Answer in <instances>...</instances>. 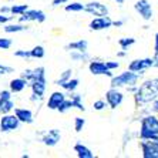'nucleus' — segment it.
I'll list each match as a JSON object with an SVG mask.
<instances>
[{
	"instance_id": "obj_1",
	"label": "nucleus",
	"mask_w": 158,
	"mask_h": 158,
	"mask_svg": "<svg viewBox=\"0 0 158 158\" xmlns=\"http://www.w3.org/2000/svg\"><path fill=\"white\" fill-rule=\"evenodd\" d=\"M157 96H158V78H152V80L145 81L141 87L137 88L135 91V100L137 103L140 104L150 103Z\"/></svg>"
},
{
	"instance_id": "obj_2",
	"label": "nucleus",
	"mask_w": 158,
	"mask_h": 158,
	"mask_svg": "<svg viewBox=\"0 0 158 158\" xmlns=\"http://www.w3.org/2000/svg\"><path fill=\"white\" fill-rule=\"evenodd\" d=\"M141 140H151L158 141V118L155 115H147L143 118L140 130Z\"/></svg>"
},
{
	"instance_id": "obj_3",
	"label": "nucleus",
	"mask_w": 158,
	"mask_h": 158,
	"mask_svg": "<svg viewBox=\"0 0 158 158\" xmlns=\"http://www.w3.org/2000/svg\"><path fill=\"white\" fill-rule=\"evenodd\" d=\"M143 76V73H134L131 70L123 71L118 76H113L111 77V88H118V87H130V85H135L138 78Z\"/></svg>"
},
{
	"instance_id": "obj_4",
	"label": "nucleus",
	"mask_w": 158,
	"mask_h": 158,
	"mask_svg": "<svg viewBox=\"0 0 158 158\" xmlns=\"http://www.w3.org/2000/svg\"><path fill=\"white\" fill-rule=\"evenodd\" d=\"M20 121L17 120L15 114H3V117L0 118V131L7 132V131H13V130L19 128Z\"/></svg>"
},
{
	"instance_id": "obj_5",
	"label": "nucleus",
	"mask_w": 158,
	"mask_h": 158,
	"mask_svg": "<svg viewBox=\"0 0 158 158\" xmlns=\"http://www.w3.org/2000/svg\"><path fill=\"white\" fill-rule=\"evenodd\" d=\"M44 20H46V15L41 10H30V9H27L24 13L20 15V23H24V22L43 23Z\"/></svg>"
},
{
	"instance_id": "obj_6",
	"label": "nucleus",
	"mask_w": 158,
	"mask_h": 158,
	"mask_svg": "<svg viewBox=\"0 0 158 158\" xmlns=\"http://www.w3.org/2000/svg\"><path fill=\"white\" fill-rule=\"evenodd\" d=\"M134 9L144 20H151L152 19V7L148 0H138L135 4H134Z\"/></svg>"
},
{
	"instance_id": "obj_7",
	"label": "nucleus",
	"mask_w": 158,
	"mask_h": 158,
	"mask_svg": "<svg viewBox=\"0 0 158 158\" xmlns=\"http://www.w3.org/2000/svg\"><path fill=\"white\" fill-rule=\"evenodd\" d=\"M84 11L90 13L93 16H108V9L106 4L100 2H90L84 6Z\"/></svg>"
},
{
	"instance_id": "obj_8",
	"label": "nucleus",
	"mask_w": 158,
	"mask_h": 158,
	"mask_svg": "<svg viewBox=\"0 0 158 158\" xmlns=\"http://www.w3.org/2000/svg\"><path fill=\"white\" fill-rule=\"evenodd\" d=\"M106 100H107V103H108V106L114 110V108H117V107L123 103L124 96H123V93L118 91L117 88H110V90L106 93Z\"/></svg>"
},
{
	"instance_id": "obj_9",
	"label": "nucleus",
	"mask_w": 158,
	"mask_h": 158,
	"mask_svg": "<svg viewBox=\"0 0 158 158\" xmlns=\"http://www.w3.org/2000/svg\"><path fill=\"white\" fill-rule=\"evenodd\" d=\"M154 61L152 59H137L132 60L128 66V70L134 71V73H143L144 70H147L150 67H152Z\"/></svg>"
},
{
	"instance_id": "obj_10",
	"label": "nucleus",
	"mask_w": 158,
	"mask_h": 158,
	"mask_svg": "<svg viewBox=\"0 0 158 158\" xmlns=\"http://www.w3.org/2000/svg\"><path fill=\"white\" fill-rule=\"evenodd\" d=\"M90 73L93 76H108V77H113V73L111 70H108L104 61H91L90 63Z\"/></svg>"
},
{
	"instance_id": "obj_11",
	"label": "nucleus",
	"mask_w": 158,
	"mask_h": 158,
	"mask_svg": "<svg viewBox=\"0 0 158 158\" xmlns=\"http://www.w3.org/2000/svg\"><path fill=\"white\" fill-rule=\"evenodd\" d=\"M143 157L144 158H158V141L144 140Z\"/></svg>"
},
{
	"instance_id": "obj_12",
	"label": "nucleus",
	"mask_w": 158,
	"mask_h": 158,
	"mask_svg": "<svg viewBox=\"0 0 158 158\" xmlns=\"http://www.w3.org/2000/svg\"><path fill=\"white\" fill-rule=\"evenodd\" d=\"M113 26V22L108 16H98V17L93 19L90 22V29L91 30H104V29H108V27Z\"/></svg>"
},
{
	"instance_id": "obj_13",
	"label": "nucleus",
	"mask_w": 158,
	"mask_h": 158,
	"mask_svg": "<svg viewBox=\"0 0 158 158\" xmlns=\"http://www.w3.org/2000/svg\"><path fill=\"white\" fill-rule=\"evenodd\" d=\"M61 138V134L57 128H53V130H48V132H46V135L43 137V143L48 147H54L56 144L60 141Z\"/></svg>"
},
{
	"instance_id": "obj_14",
	"label": "nucleus",
	"mask_w": 158,
	"mask_h": 158,
	"mask_svg": "<svg viewBox=\"0 0 158 158\" xmlns=\"http://www.w3.org/2000/svg\"><path fill=\"white\" fill-rule=\"evenodd\" d=\"M66 100V96H64V93L61 91H54L50 96V98H48L47 101V108L48 110H57L59 108V106Z\"/></svg>"
},
{
	"instance_id": "obj_15",
	"label": "nucleus",
	"mask_w": 158,
	"mask_h": 158,
	"mask_svg": "<svg viewBox=\"0 0 158 158\" xmlns=\"http://www.w3.org/2000/svg\"><path fill=\"white\" fill-rule=\"evenodd\" d=\"M15 115L20 123H24V124L33 123V113L29 108H15Z\"/></svg>"
},
{
	"instance_id": "obj_16",
	"label": "nucleus",
	"mask_w": 158,
	"mask_h": 158,
	"mask_svg": "<svg viewBox=\"0 0 158 158\" xmlns=\"http://www.w3.org/2000/svg\"><path fill=\"white\" fill-rule=\"evenodd\" d=\"M31 90L33 94L39 98H43L44 93H46V80H34L31 81Z\"/></svg>"
},
{
	"instance_id": "obj_17",
	"label": "nucleus",
	"mask_w": 158,
	"mask_h": 158,
	"mask_svg": "<svg viewBox=\"0 0 158 158\" xmlns=\"http://www.w3.org/2000/svg\"><path fill=\"white\" fill-rule=\"evenodd\" d=\"M9 85H10V91L11 93H20V91H23V90L27 87V81L24 80V78H22V77L13 78Z\"/></svg>"
},
{
	"instance_id": "obj_18",
	"label": "nucleus",
	"mask_w": 158,
	"mask_h": 158,
	"mask_svg": "<svg viewBox=\"0 0 158 158\" xmlns=\"http://www.w3.org/2000/svg\"><path fill=\"white\" fill-rule=\"evenodd\" d=\"M87 47H88V43L87 40H77V41H71L66 46V48L69 50H76V52H87Z\"/></svg>"
},
{
	"instance_id": "obj_19",
	"label": "nucleus",
	"mask_w": 158,
	"mask_h": 158,
	"mask_svg": "<svg viewBox=\"0 0 158 158\" xmlns=\"http://www.w3.org/2000/svg\"><path fill=\"white\" fill-rule=\"evenodd\" d=\"M74 151L77 152L78 158H93L94 157V154L91 152V150L87 148L85 145H83V144H76V145H74Z\"/></svg>"
},
{
	"instance_id": "obj_20",
	"label": "nucleus",
	"mask_w": 158,
	"mask_h": 158,
	"mask_svg": "<svg viewBox=\"0 0 158 158\" xmlns=\"http://www.w3.org/2000/svg\"><path fill=\"white\" fill-rule=\"evenodd\" d=\"M15 108V103L10 100H2L0 98V114H7Z\"/></svg>"
},
{
	"instance_id": "obj_21",
	"label": "nucleus",
	"mask_w": 158,
	"mask_h": 158,
	"mask_svg": "<svg viewBox=\"0 0 158 158\" xmlns=\"http://www.w3.org/2000/svg\"><path fill=\"white\" fill-rule=\"evenodd\" d=\"M78 78H70V80H67L66 83H63L60 87H63L64 90H67V91H74L76 88L78 87Z\"/></svg>"
},
{
	"instance_id": "obj_22",
	"label": "nucleus",
	"mask_w": 158,
	"mask_h": 158,
	"mask_svg": "<svg viewBox=\"0 0 158 158\" xmlns=\"http://www.w3.org/2000/svg\"><path fill=\"white\" fill-rule=\"evenodd\" d=\"M135 43V39L134 37H123V39H120L118 40V44H120V47L123 48V50H128V47H131L132 44Z\"/></svg>"
},
{
	"instance_id": "obj_23",
	"label": "nucleus",
	"mask_w": 158,
	"mask_h": 158,
	"mask_svg": "<svg viewBox=\"0 0 158 158\" xmlns=\"http://www.w3.org/2000/svg\"><path fill=\"white\" fill-rule=\"evenodd\" d=\"M46 52H44V47L43 46H36L30 50V57H33V59H43Z\"/></svg>"
},
{
	"instance_id": "obj_24",
	"label": "nucleus",
	"mask_w": 158,
	"mask_h": 158,
	"mask_svg": "<svg viewBox=\"0 0 158 158\" xmlns=\"http://www.w3.org/2000/svg\"><path fill=\"white\" fill-rule=\"evenodd\" d=\"M26 29L27 27L24 24H7V26H4V31L6 33H19V31H23Z\"/></svg>"
},
{
	"instance_id": "obj_25",
	"label": "nucleus",
	"mask_w": 158,
	"mask_h": 158,
	"mask_svg": "<svg viewBox=\"0 0 158 158\" xmlns=\"http://www.w3.org/2000/svg\"><path fill=\"white\" fill-rule=\"evenodd\" d=\"M70 100H71V106L76 107L77 110H80V111H84L85 110L84 104L81 103V96H80V94H74V96H71Z\"/></svg>"
},
{
	"instance_id": "obj_26",
	"label": "nucleus",
	"mask_w": 158,
	"mask_h": 158,
	"mask_svg": "<svg viewBox=\"0 0 158 158\" xmlns=\"http://www.w3.org/2000/svg\"><path fill=\"white\" fill-rule=\"evenodd\" d=\"M29 9V6L27 4H13L10 7V13L15 16H20L22 13H24V11Z\"/></svg>"
},
{
	"instance_id": "obj_27",
	"label": "nucleus",
	"mask_w": 158,
	"mask_h": 158,
	"mask_svg": "<svg viewBox=\"0 0 158 158\" xmlns=\"http://www.w3.org/2000/svg\"><path fill=\"white\" fill-rule=\"evenodd\" d=\"M83 10H84V4L80 3V2H74V3L66 6V11H71V13H74V11H83Z\"/></svg>"
},
{
	"instance_id": "obj_28",
	"label": "nucleus",
	"mask_w": 158,
	"mask_h": 158,
	"mask_svg": "<svg viewBox=\"0 0 158 158\" xmlns=\"http://www.w3.org/2000/svg\"><path fill=\"white\" fill-rule=\"evenodd\" d=\"M71 73H73V71H71L70 69H69V70H66L64 73L61 74V76H60V78L57 80V83H56V84H57V85H61L63 83H66L67 80H70V78H71Z\"/></svg>"
},
{
	"instance_id": "obj_29",
	"label": "nucleus",
	"mask_w": 158,
	"mask_h": 158,
	"mask_svg": "<svg viewBox=\"0 0 158 158\" xmlns=\"http://www.w3.org/2000/svg\"><path fill=\"white\" fill-rule=\"evenodd\" d=\"M70 56H71V59L77 60V61H83V60L88 59V56L85 54V52H76V50H73V53Z\"/></svg>"
},
{
	"instance_id": "obj_30",
	"label": "nucleus",
	"mask_w": 158,
	"mask_h": 158,
	"mask_svg": "<svg viewBox=\"0 0 158 158\" xmlns=\"http://www.w3.org/2000/svg\"><path fill=\"white\" fill-rule=\"evenodd\" d=\"M85 125V120L81 117H76L74 118V130L77 132H80L81 130H83V127Z\"/></svg>"
},
{
	"instance_id": "obj_31",
	"label": "nucleus",
	"mask_w": 158,
	"mask_h": 158,
	"mask_svg": "<svg viewBox=\"0 0 158 158\" xmlns=\"http://www.w3.org/2000/svg\"><path fill=\"white\" fill-rule=\"evenodd\" d=\"M71 107H73V106H71V100H64V101H63V103L59 106V108H57V110H59L60 113H66L67 110H70Z\"/></svg>"
},
{
	"instance_id": "obj_32",
	"label": "nucleus",
	"mask_w": 158,
	"mask_h": 158,
	"mask_svg": "<svg viewBox=\"0 0 158 158\" xmlns=\"http://www.w3.org/2000/svg\"><path fill=\"white\" fill-rule=\"evenodd\" d=\"M106 107H107V103L104 101V100H97L96 103L93 104V108H94V110H97V111L104 110Z\"/></svg>"
},
{
	"instance_id": "obj_33",
	"label": "nucleus",
	"mask_w": 158,
	"mask_h": 158,
	"mask_svg": "<svg viewBox=\"0 0 158 158\" xmlns=\"http://www.w3.org/2000/svg\"><path fill=\"white\" fill-rule=\"evenodd\" d=\"M11 47V40L10 39H0V48L2 50H7Z\"/></svg>"
},
{
	"instance_id": "obj_34",
	"label": "nucleus",
	"mask_w": 158,
	"mask_h": 158,
	"mask_svg": "<svg viewBox=\"0 0 158 158\" xmlns=\"http://www.w3.org/2000/svg\"><path fill=\"white\" fill-rule=\"evenodd\" d=\"M16 57H22V59H30V50H17L15 52Z\"/></svg>"
},
{
	"instance_id": "obj_35",
	"label": "nucleus",
	"mask_w": 158,
	"mask_h": 158,
	"mask_svg": "<svg viewBox=\"0 0 158 158\" xmlns=\"http://www.w3.org/2000/svg\"><path fill=\"white\" fill-rule=\"evenodd\" d=\"M9 73H13V69L9 66H3V64H0V76H3V74H9Z\"/></svg>"
},
{
	"instance_id": "obj_36",
	"label": "nucleus",
	"mask_w": 158,
	"mask_h": 158,
	"mask_svg": "<svg viewBox=\"0 0 158 158\" xmlns=\"http://www.w3.org/2000/svg\"><path fill=\"white\" fill-rule=\"evenodd\" d=\"M106 66L108 70H115V69L120 67V63L118 61H106Z\"/></svg>"
},
{
	"instance_id": "obj_37",
	"label": "nucleus",
	"mask_w": 158,
	"mask_h": 158,
	"mask_svg": "<svg viewBox=\"0 0 158 158\" xmlns=\"http://www.w3.org/2000/svg\"><path fill=\"white\" fill-rule=\"evenodd\" d=\"M11 19H13V16H4L3 13H0V24H6Z\"/></svg>"
},
{
	"instance_id": "obj_38",
	"label": "nucleus",
	"mask_w": 158,
	"mask_h": 158,
	"mask_svg": "<svg viewBox=\"0 0 158 158\" xmlns=\"http://www.w3.org/2000/svg\"><path fill=\"white\" fill-rule=\"evenodd\" d=\"M0 98L2 100H10L11 98V91H7V90L2 91L0 93Z\"/></svg>"
},
{
	"instance_id": "obj_39",
	"label": "nucleus",
	"mask_w": 158,
	"mask_h": 158,
	"mask_svg": "<svg viewBox=\"0 0 158 158\" xmlns=\"http://www.w3.org/2000/svg\"><path fill=\"white\" fill-rule=\"evenodd\" d=\"M67 2H69V0H53L52 6L57 7V6H60V4H64V3H67Z\"/></svg>"
},
{
	"instance_id": "obj_40",
	"label": "nucleus",
	"mask_w": 158,
	"mask_h": 158,
	"mask_svg": "<svg viewBox=\"0 0 158 158\" xmlns=\"http://www.w3.org/2000/svg\"><path fill=\"white\" fill-rule=\"evenodd\" d=\"M152 61H154V64H152V67H157L158 69V50L155 52L154 57H152Z\"/></svg>"
},
{
	"instance_id": "obj_41",
	"label": "nucleus",
	"mask_w": 158,
	"mask_h": 158,
	"mask_svg": "<svg viewBox=\"0 0 158 158\" xmlns=\"http://www.w3.org/2000/svg\"><path fill=\"white\" fill-rule=\"evenodd\" d=\"M0 13H10V7H7V6H2V7H0Z\"/></svg>"
},
{
	"instance_id": "obj_42",
	"label": "nucleus",
	"mask_w": 158,
	"mask_h": 158,
	"mask_svg": "<svg viewBox=\"0 0 158 158\" xmlns=\"http://www.w3.org/2000/svg\"><path fill=\"white\" fill-rule=\"evenodd\" d=\"M152 101H154V103H152V110L155 111V113H158V100H152Z\"/></svg>"
},
{
	"instance_id": "obj_43",
	"label": "nucleus",
	"mask_w": 158,
	"mask_h": 158,
	"mask_svg": "<svg viewBox=\"0 0 158 158\" xmlns=\"http://www.w3.org/2000/svg\"><path fill=\"white\" fill-rule=\"evenodd\" d=\"M123 24H124V22H121V20H118V22H113V26H115V27H121Z\"/></svg>"
},
{
	"instance_id": "obj_44",
	"label": "nucleus",
	"mask_w": 158,
	"mask_h": 158,
	"mask_svg": "<svg viewBox=\"0 0 158 158\" xmlns=\"http://www.w3.org/2000/svg\"><path fill=\"white\" fill-rule=\"evenodd\" d=\"M154 48H155L154 52H157V50H158V33L155 34V43H154Z\"/></svg>"
},
{
	"instance_id": "obj_45",
	"label": "nucleus",
	"mask_w": 158,
	"mask_h": 158,
	"mask_svg": "<svg viewBox=\"0 0 158 158\" xmlns=\"http://www.w3.org/2000/svg\"><path fill=\"white\" fill-rule=\"evenodd\" d=\"M124 56H125V50L121 52V53H118V57H124Z\"/></svg>"
},
{
	"instance_id": "obj_46",
	"label": "nucleus",
	"mask_w": 158,
	"mask_h": 158,
	"mask_svg": "<svg viewBox=\"0 0 158 158\" xmlns=\"http://www.w3.org/2000/svg\"><path fill=\"white\" fill-rule=\"evenodd\" d=\"M117 3H124V0H115Z\"/></svg>"
}]
</instances>
